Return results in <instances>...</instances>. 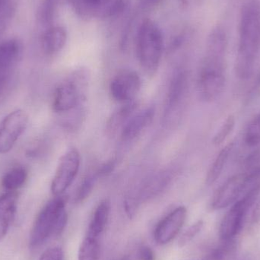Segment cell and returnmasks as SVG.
<instances>
[{
  "mask_svg": "<svg viewBox=\"0 0 260 260\" xmlns=\"http://www.w3.org/2000/svg\"><path fill=\"white\" fill-rule=\"evenodd\" d=\"M260 53V6L255 2L247 3L241 12L239 46L236 59V74L247 79L254 70Z\"/></svg>",
  "mask_w": 260,
  "mask_h": 260,
  "instance_id": "1",
  "label": "cell"
},
{
  "mask_svg": "<svg viewBox=\"0 0 260 260\" xmlns=\"http://www.w3.org/2000/svg\"><path fill=\"white\" fill-rule=\"evenodd\" d=\"M67 200L62 196L50 200L38 214L30 235V245L38 247L51 236H59L68 221Z\"/></svg>",
  "mask_w": 260,
  "mask_h": 260,
  "instance_id": "2",
  "label": "cell"
},
{
  "mask_svg": "<svg viewBox=\"0 0 260 260\" xmlns=\"http://www.w3.org/2000/svg\"><path fill=\"white\" fill-rule=\"evenodd\" d=\"M138 58L148 76L155 74L160 66L164 50V37L159 26L151 19L141 24L136 40Z\"/></svg>",
  "mask_w": 260,
  "mask_h": 260,
  "instance_id": "3",
  "label": "cell"
},
{
  "mask_svg": "<svg viewBox=\"0 0 260 260\" xmlns=\"http://www.w3.org/2000/svg\"><path fill=\"white\" fill-rule=\"evenodd\" d=\"M88 75L86 70L75 71L56 88L53 95V110L56 113H67L81 106L86 97Z\"/></svg>",
  "mask_w": 260,
  "mask_h": 260,
  "instance_id": "4",
  "label": "cell"
},
{
  "mask_svg": "<svg viewBox=\"0 0 260 260\" xmlns=\"http://www.w3.org/2000/svg\"><path fill=\"white\" fill-rule=\"evenodd\" d=\"M259 192L260 186H256L232 205L220 224L219 235L221 241L234 240L241 232L246 224L249 210L259 197Z\"/></svg>",
  "mask_w": 260,
  "mask_h": 260,
  "instance_id": "5",
  "label": "cell"
},
{
  "mask_svg": "<svg viewBox=\"0 0 260 260\" xmlns=\"http://www.w3.org/2000/svg\"><path fill=\"white\" fill-rule=\"evenodd\" d=\"M254 188L249 173L237 174L223 183L214 194L211 207L220 210L232 206L246 192Z\"/></svg>",
  "mask_w": 260,
  "mask_h": 260,
  "instance_id": "6",
  "label": "cell"
},
{
  "mask_svg": "<svg viewBox=\"0 0 260 260\" xmlns=\"http://www.w3.org/2000/svg\"><path fill=\"white\" fill-rule=\"evenodd\" d=\"M188 90L187 74L177 70L171 79L164 113L165 125H171L180 117Z\"/></svg>",
  "mask_w": 260,
  "mask_h": 260,
  "instance_id": "7",
  "label": "cell"
},
{
  "mask_svg": "<svg viewBox=\"0 0 260 260\" xmlns=\"http://www.w3.org/2000/svg\"><path fill=\"white\" fill-rule=\"evenodd\" d=\"M80 154L76 148H70L61 157L51 183L52 193L62 196L71 186L80 168Z\"/></svg>",
  "mask_w": 260,
  "mask_h": 260,
  "instance_id": "8",
  "label": "cell"
},
{
  "mask_svg": "<svg viewBox=\"0 0 260 260\" xmlns=\"http://www.w3.org/2000/svg\"><path fill=\"white\" fill-rule=\"evenodd\" d=\"M224 73V67L203 64L197 80V91L203 102H212L221 95L225 85Z\"/></svg>",
  "mask_w": 260,
  "mask_h": 260,
  "instance_id": "9",
  "label": "cell"
},
{
  "mask_svg": "<svg viewBox=\"0 0 260 260\" xmlns=\"http://www.w3.org/2000/svg\"><path fill=\"white\" fill-rule=\"evenodd\" d=\"M28 123V116L23 110L9 113L0 124V154L9 152L13 148Z\"/></svg>",
  "mask_w": 260,
  "mask_h": 260,
  "instance_id": "10",
  "label": "cell"
},
{
  "mask_svg": "<svg viewBox=\"0 0 260 260\" xmlns=\"http://www.w3.org/2000/svg\"><path fill=\"white\" fill-rule=\"evenodd\" d=\"M129 0H72L76 12L84 18H111L125 10Z\"/></svg>",
  "mask_w": 260,
  "mask_h": 260,
  "instance_id": "11",
  "label": "cell"
},
{
  "mask_svg": "<svg viewBox=\"0 0 260 260\" xmlns=\"http://www.w3.org/2000/svg\"><path fill=\"white\" fill-rule=\"evenodd\" d=\"M142 86L140 76L133 70L119 72L110 85V92L114 100L120 103H129L135 101Z\"/></svg>",
  "mask_w": 260,
  "mask_h": 260,
  "instance_id": "12",
  "label": "cell"
},
{
  "mask_svg": "<svg viewBox=\"0 0 260 260\" xmlns=\"http://www.w3.org/2000/svg\"><path fill=\"white\" fill-rule=\"evenodd\" d=\"M187 215L184 206L176 208L157 224L154 232L156 243L165 245L171 242L178 235L183 228Z\"/></svg>",
  "mask_w": 260,
  "mask_h": 260,
  "instance_id": "13",
  "label": "cell"
},
{
  "mask_svg": "<svg viewBox=\"0 0 260 260\" xmlns=\"http://www.w3.org/2000/svg\"><path fill=\"white\" fill-rule=\"evenodd\" d=\"M21 53V46L15 40H9L0 44V94L10 80Z\"/></svg>",
  "mask_w": 260,
  "mask_h": 260,
  "instance_id": "14",
  "label": "cell"
},
{
  "mask_svg": "<svg viewBox=\"0 0 260 260\" xmlns=\"http://www.w3.org/2000/svg\"><path fill=\"white\" fill-rule=\"evenodd\" d=\"M155 109L151 106L136 112L121 130V139L125 142L133 140L146 129L154 119Z\"/></svg>",
  "mask_w": 260,
  "mask_h": 260,
  "instance_id": "15",
  "label": "cell"
},
{
  "mask_svg": "<svg viewBox=\"0 0 260 260\" xmlns=\"http://www.w3.org/2000/svg\"><path fill=\"white\" fill-rule=\"evenodd\" d=\"M18 194L7 192L0 197V241L6 237L16 212Z\"/></svg>",
  "mask_w": 260,
  "mask_h": 260,
  "instance_id": "16",
  "label": "cell"
},
{
  "mask_svg": "<svg viewBox=\"0 0 260 260\" xmlns=\"http://www.w3.org/2000/svg\"><path fill=\"white\" fill-rule=\"evenodd\" d=\"M110 212H111V203L109 200H105L96 208L91 222L88 226L86 236L99 239L108 224Z\"/></svg>",
  "mask_w": 260,
  "mask_h": 260,
  "instance_id": "17",
  "label": "cell"
},
{
  "mask_svg": "<svg viewBox=\"0 0 260 260\" xmlns=\"http://www.w3.org/2000/svg\"><path fill=\"white\" fill-rule=\"evenodd\" d=\"M67 41V32L64 27L60 26L50 27L43 37L44 51L48 55L56 54L65 47Z\"/></svg>",
  "mask_w": 260,
  "mask_h": 260,
  "instance_id": "18",
  "label": "cell"
},
{
  "mask_svg": "<svg viewBox=\"0 0 260 260\" xmlns=\"http://www.w3.org/2000/svg\"><path fill=\"white\" fill-rule=\"evenodd\" d=\"M227 40L221 29L217 28L211 34L206 47V59L224 61Z\"/></svg>",
  "mask_w": 260,
  "mask_h": 260,
  "instance_id": "19",
  "label": "cell"
},
{
  "mask_svg": "<svg viewBox=\"0 0 260 260\" xmlns=\"http://www.w3.org/2000/svg\"><path fill=\"white\" fill-rule=\"evenodd\" d=\"M138 103L136 101L124 104L123 107L114 113L108 122V129L110 133H115L120 128H123L128 120L137 111Z\"/></svg>",
  "mask_w": 260,
  "mask_h": 260,
  "instance_id": "20",
  "label": "cell"
},
{
  "mask_svg": "<svg viewBox=\"0 0 260 260\" xmlns=\"http://www.w3.org/2000/svg\"><path fill=\"white\" fill-rule=\"evenodd\" d=\"M233 142L228 144L221 150L219 154H218L216 158L214 160L213 164L209 168L207 176H206V183L209 186L213 184L219 178L223 170H224V166L227 163L231 152L233 150Z\"/></svg>",
  "mask_w": 260,
  "mask_h": 260,
  "instance_id": "21",
  "label": "cell"
},
{
  "mask_svg": "<svg viewBox=\"0 0 260 260\" xmlns=\"http://www.w3.org/2000/svg\"><path fill=\"white\" fill-rule=\"evenodd\" d=\"M27 178V172L24 168L17 167L8 171L2 179V185L8 192H15L23 186Z\"/></svg>",
  "mask_w": 260,
  "mask_h": 260,
  "instance_id": "22",
  "label": "cell"
},
{
  "mask_svg": "<svg viewBox=\"0 0 260 260\" xmlns=\"http://www.w3.org/2000/svg\"><path fill=\"white\" fill-rule=\"evenodd\" d=\"M171 180L169 173L162 172L151 178L142 189L141 198L148 200L160 192Z\"/></svg>",
  "mask_w": 260,
  "mask_h": 260,
  "instance_id": "23",
  "label": "cell"
},
{
  "mask_svg": "<svg viewBox=\"0 0 260 260\" xmlns=\"http://www.w3.org/2000/svg\"><path fill=\"white\" fill-rule=\"evenodd\" d=\"M102 177L103 176L99 171V168L90 174L89 175L87 176V177H85V180H83L82 184L79 186L77 192L75 196V203H81L85 201L92 192L96 182Z\"/></svg>",
  "mask_w": 260,
  "mask_h": 260,
  "instance_id": "24",
  "label": "cell"
},
{
  "mask_svg": "<svg viewBox=\"0 0 260 260\" xmlns=\"http://www.w3.org/2000/svg\"><path fill=\"white\" fill-rule=\"evenodd\" d=\"M99 239L85 236L79 250V260H99L100 257Z\"/></svg>",
  "mask_w": 260,
  "mask_h": 260,
  "instance_id": "25",
  "label": "cell"
},
{
  "mask_svg": "<svg viewBox=\"0 0 260 260\" xmlns=\"http://www.w3.org/2000/svg\"><path fill=\"white\" fill-rule=\"evenodd\" d=\"M14 12L15 7L12 0H0V35L10 24Z\"/></svg>",
  "mask_w": 260,
  "mask_h": 260,
  "instance_id": "26",
  "label": "cell"
},
{
  "mask_svg": "<svg viewBox=\"0 0 260 260\" xmlns=\"http://www.w3.org/2000/svg\"><path fill=\"white\" fill-rule=\"evenodd\" d=\"M246 144L249 147L257 146L260 144V114L256 116L250 122L247 129L246 130L245 137H244Z\"/></svg>",
  "mask_w": 260,
  "mask_h": 260,
  "instance_id": "27",
  "label": "cell"
},
{
  "mask_svg": "<svg viewBox=\"0 0 260 260\" xmlns=\"http://www.w3.org/2000/svg\"><path fill=\"white\" fill-rule=\"evenodd\" d=\"M235 126V118L233 115H229L225 121L221 125L218 133L215 134L213 139V144L215 145H219L225 141L229 137L230 133L233 131Z\"/></svg>",
  "mask_w": 260,
  "mask_h": 260,
  "instance_id": "28",
  "label": "cell"
},
{
  "mask_svg": "<svg viewBox=\"0 0 260 260\" xmlns=\"http://www.w3.org/2000/svg\"><path fill=\"white\" fill-rule=\"evenodd\" d=\"M249 229L255 230L260 226V197L252 205L247 214V221Z\"/></svg>",
  "mask_w": 260,
  "mask_h": 260,
  "instance_id": "29",
  "label": "cell"
},
{
  "mask_svg": "<svg viewBox=\"0 0 260 260\" xmlns=\"http://www.w3.org/2000/svg\"><path fill=\"white\" fill-rule=\"evenodd\" d=\"M204 225V222L203 221H198L195 224L186 229V232L181 235L178 241V246L180 247H183L189 244L200 232Z\"/></svg>",
  "mask_w": 260,
  "mask_h": 260,
  "instance_id": "30",
  "label": "cell"
},
{
  "mask_svg": "<svg viewBox=\"0 0 260 260\" xmlns=\"http://www.w3.org/2000/svg\"><path fill=\"white\" fill-rule=\"evenodd\" d=\"M235 249V241H222V244L218 246L211 254V260H224Z\"/></svg>",
  "mask_w": 260,
  "mask_h": 260,
  "instance_id": "31",
  "label": "cell"
},
{
  "mask_svg": "<svg viewBox=\"0 0 260 260\" xmlns=\"http://www.w3.org/2000/svg\"><path fill=\"white\" fill-rule=\"evenodd\" d=\"M39 260H63V252L60 247H52L44 251Z\"/></svg>",
  "mask_w": 260,
  "mask_h": 260,
  "instance_id": "32",
  "label": "cell"
},
{
  "mask_svg": "<svg viewBox=\"0 0 260 260\" xmlns=\"http://www.w3.org/2000/svg\"><path fill=\"white\" fill-rule=\"evenodd\" d=\"M139 259L140 260H154V253L149 247L144 246L141 247L139 250Z\"/></svg>",
  "mask_w": 260,
  "mask_h": 260,
  "instance_id": "33",
  "label": "cell"
},
{
  "mask_svg": "<svg viewBox=\"0 0 260 260\" xmlns=\"http://www.w3.org/2000/svg\"><path fill=\"white\" fill-rule=\"evenodd\" d=\"M160 0H143L144 6L146 7H153L155 5L158 4Z\"/></svg>",
  "mask_w": 260,
  "mask_h": 260,
  "instance_id": "34",
  "label": "cell"
},
{
  "mask_svg": "<svg viewBox=\"0 0 260 260\" xmlns=\"http://www.w3.org/2000/svg\"><path fill=\"white\" fill-rule=\"evenodd\" d=\"M180 3L184 6H191L196 4L198 0H180Z\"/></svg>",
  "mask_w": 260,
  "mask_h": 260,
  "instance_id": "35",
  "label": "cell"
},
{
  "mask_svg": "<svg viewBox=\"0 0 260 260\" xmlns=\"http://www.w3.org/2000/svg\"><path fill=\"white\" fill-rule=\"evenodd\" d=\"M118 260H129V257H127V256H125V257L121 258V259H120Z\"/></svg>",
  "mask_w": 260,
  "mask_h": 260,
  "instance_id": "36",
  "label": "cell"
}]
</instances>
